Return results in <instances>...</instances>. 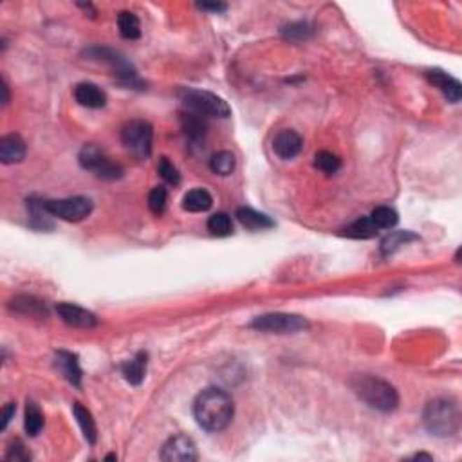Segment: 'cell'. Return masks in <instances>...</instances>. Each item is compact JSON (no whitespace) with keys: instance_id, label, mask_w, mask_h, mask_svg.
Masks as SVG:
<instances>
[{"instance_id":"7c38bea8","label":"cell","mask_w":462,"mask_h":462,"mask_svg":"<svg viewBox=\"0 0 462 462\" xmlns=\"http://www.w3.org/2000/svg\"><path fill=\"white\" fill-rule=\"evenodd\" d=\"M426 78H428V82L432 83L433 87H437V89L441 90L442 94L448 98V102H451V103L461 102L462 87H461V82L455 80L454 76L446 74L444 71H441V69H432V71L426 73Z\"/></svg>"},{"instance_id":"8fae6325","label":"cell","mask_w":462,"mask_h":462,"mask_svg":"<svg viewBox=\"0 0 462 462\" xmlns=\"http://www.w3.org/2000/svg\"><path fill=\"white\" fill-rule=\"evenodd\" d=\"M56 313L60 314V318L67 326L78 327V329H92L98 323L96 316L90 311L76 304H69V302L56 305Z\"/></svg>"},{"instance_id":"7a4b0ae2","label":"cell","mask_w":462,"mask_h":462,"mask_svg":"<svg viewBox=\"0 0 462 462\" xmlns=\"http://www.w3.org/2000/svg\"><path fill=\"white\" fill-rule=\"evenodd\" d=\"M352 388L368 407L379 412H392L399 405L398 390L381 377L368 376V374L356 376L352 379Z\"/></svg>"},{"instance_id":"484cf974","label":"cell","mask_w":462,"mask_h":462,"mask_svg":"<svg viewBox=\"0 0 462 462\" xmlns=\"http://www.w3.org/2000/svg\"><path fill=\"white\" fill-rule=\"evenodd\" d=\"M210 168L217 176H230L231 172L235 170V155L231 152H217L214 158L210 159Z\"/></svg>"},{"instance_id":"5bb4252c","label":"cell","mask_w":462,"mask_h":462,"mask_svg":"<svg viewBox=\"0 0 462 462\" xmlns=\"http://www.w3.org/2000/svg\"><path fill=\"white\" fill-rule=\"evenodd\" d=\"M74 98L80 105L89 108H102L107 103V94L98 85L89 82L78 83L76 89H74Z\"/></svg>"},{"instance_id":"8992f818","label":"cell","mask_w":462,"mask_h":462,"mask_svg":"<svg viewBox=\"0 0 462 462\" xmlns=\"http://www.w3.org/2000/svg\"><path fill=\"white\" fill-rule=\"evenodd\" d=\"M152 137H154L152 125L143 120L130 121L121 130V141L137 159L148 158L152 152Z\"/></svg>"},{"instance_id":"d6986e66","label":"cell","mask_w":462,"mask_h":462,"mask_svg":"<svg viewBox=\"0 0 462 462\" xmlns=\"http://www.w3.org/2000/svg\"><path fill=\"white\" fill-rule=\"evenodd\" d=\"M146 360H148L146 352H137L132 360L125 361V363L121 365V372H123L125 379L129 381L130 385L137 386L143 383L146 374Z\"/></svg>"},{"instance_id":"52a82bcc","label":"cell","mask_w":462,"mask_h":462,"mask_svg":"<svg viewBox=\"0 0 462 462\" xmlns=\"http://www.w3.org/2000/svg\"><path fill=\"white\" fill-rule=\"evenodd\" d=\"M253 329L260 332H274V334H293L298 330L307 329L309 323L304 316L287 313H270L257 316L251 321Z\"/></svg>"},{"instance_id":"d590c367","label":"cell","mask_w":462,"mask_h":462,"mask_svg":"<svg viewBox=\"0 0 462 462\" xmlns=\"http://www.w3.org/2000/svg\"><path fill=\"white\" fill-rule=\"evenodd\" d=\"M201 9H210V11H226V6L224 4H199Z\"/></svg>"},{"instance_id":"4316f807","label":"cell","mask_w":462,"mask_h":462,"mask_svg":"<svg viewBox=\"0 0 462 462\" xmlns=\"http://www.w3.org/2000/svg\"><path fill=\"white\" fill-rule=\"evenodd\" d=\"M208 230L215 237H230L233 233V223L227 214H214L208 218Z\"/></svg>"},{"instance_id":"e0dca14e","label":"cell","mask_w":462,"mask_h":462,"mask_svg":"<svg viewBox=\"0 0 462 462\" xmlns=\"http://www.w3.org/2000/svg\"><path fill=\"white\" fill-rule=\"evenodd\" d=\"M9 307L17 311L18 314H24V316H48V307H46V304H43L42 300L34 298V296H17V298L9 302Z\"/></svg>"},{"instance_id":"277c9868","label":"cell","mask_w":462,"mask_h":462,"mask_svg":"<svg viewBox=\"0 0 462 462\" xmlns=\"http://www.w3.org/2000/svg\"><path fill=\"white\" fill-rule=\"evenodd\" d=\"M184 105L195 114L211 115V118H227L230 115V107L223 98L211 94L208 90L197 89H183L179 92Z\"/></svg>"},{"instance_id":"603a6c76","label":"cell","mask_w":462,"mask_h":462,"mask_svg":"<svg viewBox=\"0 0 462 462\" xmlns=\"http://www.w3.org/2000/svg\"><path fill=\"white\" fill-rule=\"evenodd\" d=\"M346 237H352V239H372L377 235V226L372 223L370 217H361L358 220H354L352 224L343 230Z\"/></svg>"},{"instance_id":"ffe728a7","label":"cell","mask_w":462,"mask_h":462,"mask_svg":"<svg viewBox=\"0 0 462 462\" xmlns=\"http://www.w3.org/2000/svg\"><path fill=\"white\" fill-rule=\"evenodd\" d=\"M237 218H239V223L242 224V226L253 231L267 230V227L274 226V223L267 215L258 214V211H255L253 208H239V210H237Z\"/></svg>"},{"instance_id":"836d02e7","label":"cell","mask_w":462,"mask_h":462,"mask_svg":"<svg viewBox=\"0 0 462 462\" xmlns=\"http://www.w3.org/2000/svg\"><path fill=\"white\" fill-rule=\"evenodd\" d=\"M8 458H11V461H29L31 455L27 454L20 441H15V444H11V448H9Z\"/></svg>"},{"instance_id":"30bf717a","label":"cell","mask_w":462,"mask_h":462,"mask_svg":"<svg viewBox=\"0 0 462 462\" xmlns=\"http://www.w3.org/2000/svg\"><path fill=\"white\" fill-rule=\"evenodd\" d=\"M161 458L168 462H192L197 458L195 442L186 435H176L168 439L161 449Z\"/></svg>"},{"instance_id":"ac0fdd59","label":"cell","mask_w":462,"mask_h":462,"mask_svg":"<svg viewBox=\"0 0 462 462\" xmlns=\"http://www.w3.org/2000/svg\"><path fill=\"white\" fill-rule=\"evenodd\" d=\"M181 127H183L186 137L193 143L202 141L206 136V129H208V125H206L204 121V115L195 114V112L181 114Z\"/></svg>"},{"instance_id":"cb8c5ba5","label":"cell","mask_w":462,"mask_h":462,"mask_svg":"<svg viewBox=\"0 0 462 462\" xmlns=\"http://www.w3.org/2000/svg\"><path fill=\"white\" fill-rule=\"evenodd\" d=\"M118 27H120L121 36L127 40H137L141 36L139 18L134 13H130V11H121V13L118 15Z\"/></svg>"},{"instance_id":"8d00e7d4","label":"cell","mask_w":462,"mask_h":462,"mask_svg":"<svg viewBox=\"0 0 462 462\" xmlns=\"http://www.w3.org/2000/svg\"><path fill=\"white\" fill-rule=\"evenodd\" d=\"M2 90H4V99H2V103H4V105H8L9 89H8V83H6V80H2Z\"/></svg>"},{"instance_id":"9c48e42d","label":"cell","mask_w":462,"mask_h":462,"mask_svg":"<svg viewBox=\"0 0 462 462\" xmlns=\"http://www.w3.org/2000/svg\"><path fill=\"white\" fill-rule=\"evenodd\" d=\"M85 55L89 56L90 60H98V62H103V64L111 65V69L114 71V74L118 78H120L121 82H125L127 85H137V76H136V71H134L132 65L129 64V62L125 60V56L120 55L118 51H114V49H108V48H90L87 49Z\"/></svg>"},{"instance_id":"83f0119b","label":"cell","mask_w":462,"mask_h":462,"mask_svg":"<svg viewBox=\"0 0 462 462\" xmlns=\"http://www.w3.org/2000/svg\"><path fill=\"white\" fill-rule=\"evenodd\" d=\"M370 218H372V223L377 226V230H390V227H394L399 220L396 210H392L388 206H379V208H376V210L372 211V215H370Z\"/></svg>"},{"instance_id":"e575fe53","label":"cell","mask_w":462,"mask_h":462,"mask_svg":"<svg viewBox=\"0 0 462 462\" xmlns=\"http://www.w3.org/2000/svg\"><path fill=\"white\" fill-rule=\"evenodd\" d=\"M13 415H15V405H13V402H9V405H6L4 412H2V426H0V428H2V430L8 428L9 421H11V417H13Z\"/></svg>"},{"instance_id":"2e32d148","label":"cell","mask_w":462,"mask_h":462,"mask_svg":"<svg viewBox=\"0 0 462 462\" xmlns=\"http://www.w3.org/2000/svg\"><path fill=\"white\" fill-rule=\"evenodd\" d=\"M55 363L56 368H60V372L64 374L69 383L80 386V383H82V368H80V363H78L76 354H71V352L65 351L56 352Z\"/></svg>"},{"instance_id":"6da1fadb","label":"cell","mask_w":462,"mask_h":462,"mask_svg":"<svg viewBox=\"0 0 462 462\" xmlns=\"http://www.w3.org/2000/svg\"><path fill=\"white\" fill-rule=\"evenodd\" d=\"M233 399L227 392L220 388H206L197 396L193 402V415L199 426L208 432H220L233 419Z\"/></svg>"},{"instance_id":"f1b7e54d","label":"cell","mask_w":462,"mask_h":462,"mask_svg":"<svg viewBox=\"0 0 462 462\" xmlns=\"http://www.w3.org/2000/svg\"><path fill=\"white\" fill-rule=\"evenodd\" d=\"M314 167L318 170L326 172V174H336L342 167V161H340L338 155H334L332 152H327V150H321L314 155Z\"/></svg>"},{"instance_id":"44dd1931","label":"cell","mask_w":462,"mask_h":462,"mask_svg":"<svg viewBox=\"0 0 462 462\" xmlns=\"http://www.w3.org/2000/svg\"><path fill=\"white\" fill-rule=\"evenodd\" d=\"M211 204H214V199L206 190L197 188L192 190L184 195L183 199V208L186 211H193V214H199V211L210 210Z\"/></svg>"},{"instance_id":"9a60e30c","label":"cell","mask_w":462,"mask_h":462,"mask_svg":"<svg viewBox=\"0 0 462 462\" xmlns=\"http://www.w3.org/2000/svg\"><path fill=\"white\" fill-rule=\"evenodd\" d=\"M26 155V143L17 134H9L0 139V159L4 164L20 163Z\"/></svg>"},{"instance_id":"5b68a950","label":"cell","mask_w":462,"mask_h":462,"mask_svg":"<svg viewBox=\"0 0 462 462\" xmlns=\"http://www.w3.org/2000/svg\"><path fill=\"white\" fill-rule=\"evenodd\" d=\"M78 161H80L82 168L92 172L99 179L114 181L123 176V168L114 161H111V158L96 145L83 146L80 155H78Z\"/></svg>"},{"instance_id":"7402d4cb","label":"cell","mask_w":462,"mask_h":462,"mask_svg":"<svg viewBox=\"0 0 462 462\" xmlns=\"http://www.w3.org/2000/svg\"><path fill=\"white\" fill-rule=\"evenodd\" d=\"M73 414H74V417H76L78 424H80V428H82L83 437L87 439V442H89V444H94L98 433H96V423H94V419H92L90 412L87 410L83 405H80V402H74Z\"/></svg>"},{"instance_id":"1f68e13d","label":"cell","mask_w":462,"mask_h":462,"mask_svg":"<svg viewBox=\"0 0 462 462\" xmlns=\"http://www.w3.org/2000/svg\"><path fill=\"white\" fill-rule=\"evenodd\" d=\"M282 34L287 40H293V42H302V40L309 38L311 34V27L305 24V22H295V24H289L282 29Z\"/></svg>"},{"instance_id":"3957f363","label":"cell","mask_w":462,"mask_h":462,"mask_svg":"<svg viewBox=\"0 0 462 462\" xmlns=\"http://www.w3.org/2000/svg\"><path fill=\"white\" fill-rule=\"evenodd\" d=\"M458 423H461V415H458L457 405L448 399H435L428 402V407L424 410V426L432 435H454L458 430Z\"/></svg>"},{"instance_id":"4fadbf2b","label":"cell","mask_w":462,"mask_h":462,"mask_svg":"<svg viewBox=\"0 0 462 462\" xmlns=\"http://www.w3.org/2000/svg\"><path fill=\"white\" fill-rule=\"evenodd\" d=\"M304 146V139L295 130H282L276 134L273 141L274 154L282 159H293L300 154V150Z\"/></svg>"},{"instance_id":"4dcf8cb0","label":"cell","mask_w":462,"mask_h":462,"mask_svg":"<svg viewBox=\"0 0 462 462\" xmlns=\"http://www.w3.org/2000/svg\"><path fill=\"white\" fill-rule=\"evenodd\" d=\"M167 201H168V193L163 186H155L148 195V208L152 214L155 215H163L164 208H167Z\"/></svg>"},{"instance_id":"d4e9b609","label":"cell","mask_w":462,"mask_h":462,"mask_svg":"<svg viewBox=\"0 0 462 462\" xmlns=\"http://www.w3.org/2000/svg\"><path fill=\"white\" fill-rule=\"evenodd\" d=\"M24 426H26L27 435L36 437L43 428V415L40 412L38 405L33 401L27 402L26 407V421H24Z\"/></svg>"},{"instance_id":"ba28073f","label":"cell","mask_w":462,"mask_h":462,"mask_svg":"<svg viewBox=\"0 0 462 462\" xmlns=\"http://www.w3.org/2000/svg\"><path fill=\"white\" fill-rule=\"evenodd\" d=\"M43 208L51 217H58L67 223H80L92 211V201L87 197L58 199V201H43Z\"/></svg>"},{"instance_id":"f546056e","label":"cell","mask_w":462,"mask_h":462,"mask_svg":"<svg viewBox=\"0 0 462 462\" xmlns=\"http://www.w3.org/2000/svg\"><path fill=\"white\" fill-rule=\"evenodd\" d=\"M417 237L412 235L410 231H394V233H390L385 240H383V244H381V249L383 253H394L399 246H405L410 240H415Z\"/></svg>"},{"instance_id":"d6a6232c","label":"cell","mask_w":462,"mask_h":462,"mask_svg":"<svg viewBox=\"0 0 462 462\" xmlns=\"http://www.w3.org/2000/svg\"><path fill=\"white\" fill-rule=\"evenodd\" d=\"M158 172L161 174V177H163L167 183L174 184V186H177V184L181 183L179 172H177V168L168 161V158H161V161H159L158 164Z\"/></svg>"}]
</instances>
